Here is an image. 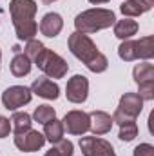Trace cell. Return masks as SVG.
Here are the masks:
<instances>
[{
	"instance_id": "cell-20",
	"label": "cell",
	"mask_w": 154,
	"mask_h": 156,
	"mask_svg": "<svg viewBox=\"0 0 154 156\" xmlns=\"http://www.w3.org/2000/svg\"><path fill=\"white\" fill-rule=\"evenodd\" d=\"M31 125H33V118L29 116L27 113H15L11 116V127H13L15 134H20V133L29 131Z\"/></svg>"
},
{
	"instance_id": "cell-4",
	"label": "cell",
	"mask_w": 154,
	"mask_h": 156,
	"mask_svg": "<svg viewBox=\"0 0 154 156\" xmlns=\"http://www.w3.org/2000/svg\"><path fill=\"white\" fill-rule=\"evenodd\" d=\"M31 62H33L47 78H54V80L64 78L67 75V71H69V64H67L58 53L47 49L45 45L35 55V58H33Z\"/></svg>"
},
{
	"instance_id": "cell-2",
	"label": "cell",
	"mask_w": 154,
	"mask_h": 156,
	"mask_svg": "<svg viewBox=\"0 0 154 156\" xmlns=\"http://www.w3.org/2000/svg\"><path fill=\"white\" fill-rule=\"evenodd\" d=\"M37 9L38 5L35 0H11L9 2V15H11L13 27L18 40L27 42L35 38V35L38 33V26L35 22Z\"/></svg>"
},
{
	"instance_id": "cell-5",
	"label": "cell",
	"mask_w": 154,
	"mask_h": 156,
	"mask_svg": "<svg viewBox=\"0 0 154 156\" xmlns=\"http://www.w3.org/2000/svg\"><path fill=\"white\" fill-rule=\"evenodd\" d=\"M118 56L123 62L134 60H151L154 56V40L151 35L142 37L140 40H123L118 47Z\"/></svg>"
},
{
	"instance_id": "cell-19",
	"label": "cell",
	"mask_w": 154,
	"mask_h": 156,
	"mask_svg": "<svg viewBox=\"0 0 154 156\" xmlns=\"http://www.w3.org/2000/svg\"><path fill=\"white\" fill-rule=\"evenodd\" d=\"M132 78L138 85H143V83H152L154 82V66L149 62H143V64H138L134 69H132Z\"/></svg>"
},
{
	"instance_id": "cell-21",
	"label": "cell",
	"mask_w": 154,
	"mask_h": 156,
	"mask_svg": "<svg viewBox=\"0 0 154 156\" xmlns=\"http://www.w3.org/2000/svg\"><path fill=\"white\" fill-rule=\"evenodd\" d=\"M33 120L35 122H38V123H45V122H49V120H53V118H56V113H54V109L51 107V105H47V104H42L38 105L37 109H35V113H33Z\"/></svg>"
},
{
	"instance_id": "cell-28",
	"label": "cell",
	"mask_w": 154,
	"mask_h": 156,
	"mask_svg": "<svg viewBox=\"0 0 154 156\" xmlns=\"http://www.w3.org/2000/svg\"><path fill=\"white\" fill-rule=\"evenodd\" d=\"M0 62H2V51H0Z\"/></svg>"
},
{
	"instance_id": "cell-24",
	"label": "cell",
	"mask_w": 154,
	"mask_h": 156,
	"mask_svg": "<svg viewBox=\"0 0 154 156\" xmlns=\"http://www.w3.org/2000/svg\"><path fill=\"white\" fill-rule=\"evenodd\" d=\"M9 131H11V120L5 116H0V138L9 136Z\"/></svg>"
},
{
	"instance_id": "cell-3",
	"label": "cell",
	"mask_w": 154,
	"mask_h": 156,
	"mask_svg": "<svg viewBox=\"0 0 154 156\" xmlns=\"http://www.w3.org/2000/svg\"><path fill=\"white\" fill-rule=\"evenodd\" d=\"M116 15L111 9H103V7H94V9H87L76 15L75 18V27L78 33L83 35H93L98 31H103L111 26H114Z\"/></svg>"
},
{
	"instance_id": "cell-7",
	"label": "cell",
	"mask_w": 154,
	"mask_h": 156,
	"mask_svg": "<svg viewBox=\"0 0 154 156\" xmlns=\"http://www.w3.org/2000/svg\"><path fill=\"white\" fill-rule=\"evenodd\" d=\"M33 98V93L26 85H11L2 93V104L7 111H16L18 107H24Z\"/></svg>"
},
{
	"instance_id": "cell-11",
	"label": "cell",
	"mask_w": 154,
	"mask_h": 156,
	"mask_svg": "<svg viewBox=\"0 0 154 156\" xmlns=\"http://www.w3.org/2000/svg\"><path fill=\"white\" fill-rule=\"evenodd\" d=\"M44 144H45V136L38 131H33V129L20 133V134H15V145L22 153H35L44 147Z\"/></svg>"
},
{
	"instance_id": "cell-18",
	"label": "cell",
	"mask_w": 154,
	"mask_h": 156,
	"mask_svg": "<svg viewBox=\"0 0 154 156\" xmlns=\"http://www.w3.org/2000/svg\"><path fill=\"white\" fill-rule=\"evenodd\" d=\"M138 33V22L132 18H123L114 22V37L120 40H129Z\"/></svg>"
},
{
	"instance_id": "cell-6",
	"label": "cell",
	"mask_w": 154,
	"mask_h": 156,
	"mask_svg": "<svg viewBox=\"0 0 154 156\" xmlns=\"http://www.w3.org/2000/svg\"><path fill=\"white\" fill-rule=\"evenodd\" d=\"M142 111H143V100L140 98V94L125 93L120 98V104L113 115V122H116L118 125H121L125 122H136V118L140 116Z\"/></svg>"
},
{
	"instance_id": "cell-1",
	"label": "cell",
	"mask_w": 154,
	"mask_h": 156,
	"mask_svg": "<svg viewBox=\"0 0 154 156\" xmlns=\"http://www.w3.org/2000/svg\"><path fill=\"white\" fill-rule=\"evenodd\" d=\"M67 45H69V51L76 56L80 62L85 64V67L91 73H103V71H107V67H109L107 56L98 51L96 44L89 38V35L75 31V33L69 35Z\"/></svg>"
},
{
	"instance_id": "cell-17",
	"label": "cell",
	"mask_w": 154,
	"mask_h": 156,
	"mask_svg": "<svg viewBox=\"0 0 154 156\" xmlns=\"http://www.w3.org/2000/svg\"><path fill=\"white\" fill-rule=\"evenodd\" d=\"M42 134L45 136V142H51L53 145L58 144L60 140H64V123H62V120L53 118V120L45 122Z\"/></svg>"
},
{
	"instance_id": "cell-22",
	"label": "cell",
	"mask_w": 154,
	"mask_h": 156,
	"mask_svg": "<svg viewBox=\"0 0 154 156\" xmlns=\"http://www.w3.org/2000/svg\"><path fill=\"white\" fill-rule=\"evenodd\" d=\"M136 136H138V123L136 122H125V123L120 125L118 138L121 142H132Z\"/></svg>"
},
{
	"instance_id": "cell-9",
	"label": "cell",
	"mask_w": 154,
	"mask_h": 156,
	"mask_svg": "<svg viewBox=\"0 0 154 156\" xmlns=\"http://www.w3.org/2000/svg\"><path fill=\"white\" fill-rule=\"evenodd\" d=\"M65 96L71 104H83L89 96V80L83 75H75L67 80Z\"/></svg>"
},
{
	"instance_id": "cell-8",
	"label": "cell",
	"mask_w": 154,
	"mask_h": 156,
	"mask_svg": "<svg viewBox=\"0 0 154 156\" xmlns=\"http://www.w3.org/2000/svg\"><path fill=\"white\" fill-rule=\"evenodd\" d=\"M80 149L83 156H116L114 147L98 136H83L80 138Z\"/></svg>"
},
{
	"instance_id": "cell-23",
	"label": "cell",
	"mask_w": 154,
	"mask_h": 156,
	"mask_svg": "<svg viewBox=\"0 0 154 156\" xmlns=\"http://www.w3.org/2000/svg\"><path fill=\"white\" fill-rule=\"evenodd\" d=\"M132 156H154V147L151 144H140L134 149Z\"/></svg>"
},
{
	"instance_id": "cell-25",
	"label": "cell",
	"mask_w": 154,
	"mask_h": 156,
	"mask_svg": "<svg viewBox=\"0 0 154 156\" xmlns=\"http://www.w3.org/2000/svg\"><path fill=\"white\" fill-rule=\"evenodd\" d=\"M44 156H64V154H62V153H60V151H58V149L53 145V147H51V149H49V151H47Z\"/></svg>"
},
{
	"instance_id": "cell-16",
	"label": "cell",
	"mask_w": 154,
	"mask_h": 156,
	"mask_svg": "<svg viewBox=\"0 0 154 156\" xmlns=\"http://www.w3.org/2000/svg\"><path fill=\"white\" fill-rule=\"evenodd\" d=\"M31 67H33V62L24 55V53H16L9 64V69H11V75L16 78L27 76L31 73Z\"/></svg>"
},
{
	"instance_id": "cell-10",
	"label": "cell",
	"mask_w": 154,
	"mask_h": 156,
	"mask_svg": "<svg viewBox=\"0 0 154 156\" xmlns=\"http://www.w3.org/2000/svg\"><path fill=\"white\" fill-rule=\"evenodd\" d=\"M64 123V131H67L73 136H82L89 131V113L83 111H69L65 113V116L62 120Z\"/></svg>"
},
{
	"instance_id": "cell-12",
	"label": "cell",
	"mask_w": 154,
	"mask_h": 156,
	"mask_svg": "<svg viewBox=\"0 0 154 156\" xmlns=\"http://www.w3.org/2000/svg\"><path fill=\"white\" fill-rule=\"evenodd\" d=\"M29 89H31L33 94H37L40 98H45V100H56V98L60 96V87H58V83L53 82L51 78H47V76L35 78Z\"/></svg>"
},
{
	"instance_id": "cell-13",
	"label": "cell",
	"mask_w": 154,
	"mask_h": 156,
	"mask_svg": "<svg viewBox=\"0 0 154 156\" xmlns=\"http://www.w3.org/2000/svg\"><path fill=\"white\" fill-rule=\"evenodd\" d=\"M113 116L105 111H93L89 113V131L94 134V136H102V134H107L111 133L113 129Z\"/></svg>"
},
{
	"instance_id": "cell-14",
	"label": "cell",
	"mask_w": 154,
	"mask_h": 156,
	"mask_svg": "<svg viewBox=\"0 0 154 156\" xmlns=\"http://www.w3.org/2000/svg\"><path fill=\"white\" fill-rule=\"evenodd\" d=\"M64 29V18L58 13H45L40 20V33L47 38H54Z\"/></svg>"
},
{
	"instance_id": "cell-26",
	"label": "cell",
	"mask_w": 154,
	"mask_h": 156,
	"mask_svg": "<svg viewBox=\"0 0 154 156\" xmlns=\"http://www.w3.org/2000/svg\"><path fill=\"white\" fill-rule=\"evenodd\" d=\"M91 4H94V5H98V4H107V2H111V0H89Z\"/></svg>"
},
{
	"instance_id": "cell-27",
	"label": "cell",
	"mask_w": 154,
	"mask_h": 156,
	"mask_svg": "<svg viewBox=\"0 0 154 156\" xmlns=\"http://www.w3.org/2000/svg\"><path fill=\"white\" fill-rule=\"evenodd\" d=\"M42 4H45V5H49V4H53V2H56V0H40Z\"/></svg>"
},
{
	"instance_id": "cell-15",
	"label": "cell",
	"mask_w": 154,
	"mask_h": 156,
	"mask_svg": "<svg viewBox=\"0 0 154 156\" xmlns=\"http://www.w3.org/2000/svg\"><path fill=\"white\" fill-rule=\"evenodd\" d=\"M154 0H125L121 5H120V11L123 16L127 18H134V16H140L147 11H151Z\"/></svg>"
}]
</instances>
